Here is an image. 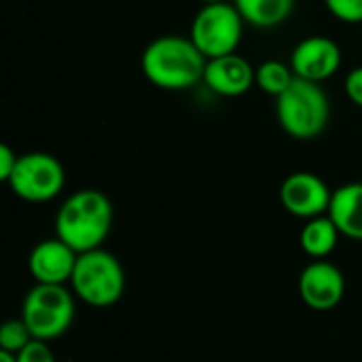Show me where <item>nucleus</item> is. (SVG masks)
<instances>
[{"label": "nucleus", "instance_id": "obj_9", "mask_svg": "<svg viewBox=\"0 0 362 362\" xmlns=\"http://www.w3.org/2000/svg\"><path fill=\"white\" fill-rule=\"evenodd\" d=\"M341 62V47L333 38L322 34H314L299 40L288 59L297 78H305L320 85L339 72Z\"/></svg>", "mask_w": 362, "mask_h": 362}, {"label": "nucleus", "instance_id": "obj_11", "mask_svg": "<svg viewBox=\"0 0 362 362\" xmlns=\"http://www.w3.org/2000/svg\"><path fill=\"white\" fill-rule=\"evenodd\" d=\"M76 259L78 252L55 235L32 248L28 257V272L38 284H66L72 278Z\"/></svg>", "mask_w": 362, "mask_h": 362}, {"label": "nucleus", "instance_id": "obj_12", "mask_svg": "<svg viewBox=\"0 0 362 362\" xmlns=\"http://www.w3.org/2000/svg\"><path fill=\"white\" fill-rule=\"evenodd\" d=\"M255 76L257 68L246 57L229 53L206 62L204 85L221 98H240L257 85Z\"/></svg>", "mask_w": 362, "mask_h": 362}, {"label": "nucleus", "instance_id": "obj_3", "mask_svg": "<svg viewBox=\"0 0 362 362\" xmlns=\"http://www.w3.org/2000/svg\"><path fill=\"white\" fill-rule=\"evenodd\" d=\"M276 117L286 136L295 140H316L329 127L331 102L320 83L295 78L293 85L276 98Z\"/></svg>", "mask_w": 362, "mask_h": 362}, {"label": "nucleus", "instance_id": "obj_7", "mask_svg": "<svg viewBox=\"0 0 362 362\" xmlns=\"http://www.w3.org/2000/svg\"><path fill=\"white\" fill-rule=\"evenodd\" d=\"M6 185L23 202L47 204L64 191L66 170L62 161L51 153L30 151L19 155L17 165Z\"/></svg>", "mask_w": 362, "mask_h": 362}, {"label": "nucleus", "instance_id": "obj_19", "mask_svg": "<svg viewBox=\"0 0 362 362\" xmlns=\"http://www.w3.org/2000/svg\"><path fill=\"white\" fill-rule=\"evenodd\" d=\"M17 362H55V356H53L51 348L47 346V341L32 339V341L17 354Z\"/></svg>", "mask_w": 362, "mask_h": 362}, {"label": "nucleus", "instance_id": "obj_4", "mask_svg": "<svg viewBox=\"0 0 362 362\" xmlns=\"http://www.w3.org/2000/svg\"><path fill=\"white\" fill-rule=\"evenodd\" d=\"M70 286L76 299L91 308H110L121 301L125 293V272L121 261L104 250L81 252L70 278Z\"/></svg>", "mask_w": 362, "mask_h": 362}, {"label": "nucleus", "instance_id": "obj_6", "mask_svg": "<svg viewBox=\"0 0 362 362\" xmlns=\"http://www.w3.org/2000/svg\"><path fill=\"white\" fill-rule=\"evenodd\" d=\"M244 17L233 2L202 4L195 13L189 38L202 51L206 59L238 53L244 36Z\"/></svg>", "mask_w": 362, "mask_h": 362}, {"label": "nucleus", "instance_id": "obj_20", "mask_svg": "<svg viewBox=\"0 0 362 362\" xmlns=\"http://www.w3.org/2000/svg\"><path fill=\"white\" fill-rule=\"evenodd\" d=\"M344 91L354 106L362 108V66H356L354 70L348 72L344 81Z\"/></svg>", "mask_w": 362, "mask_h": 362}, {"label": "nucleus", "instance_id": "obj_5", "mask_svg": "<svg viewBox=\"0 0 362 362\" xmlns=\"http://www.w3.org/2000/svg\"><path fill=\"white\" fill-rule=\"evenodd\" d=\"M21 318L34 339L53 341L66 335L74 320V293L66 284H34L21 305Z\"/></svg>", "mask_w": 362, "mask_h": 362}, {"label": "nucleus", "instance_id": "obj_18", "mask_svg": "<svg viewBox=\"0 0 362 362\" xmlns=\"http://www.w3.org/2000/svg\"><path fill=\"white\" fill-rule=\"evenodd\" d=\"M325 6L341 23H362V0H325Z\"/></svg>", "mask_w": 362, "mask_h": 362}, {"label": "nucleus", "instance_id": "obj_21", "mask_svg": "<svg viewBox=\"0 0 362 362\" xmlns=\"http://www.w3.org/2000/svg\"><path fill=\"white\" fill-rule=\"evenodd\" d=\"M17 159L19 155L8 146V144H0V180H8L15 165H17Z\"/></svg>", "mask_w": 362, "mask_h": 362}, {"label": "nucleus", "instance_id": "obj_1", "mask_svg": "<svg viewBox=\"0 0 362 362\" xmlns=\"http://www.w3.org/2000/svg\"><path fill=\"white\" fill-rule=\"evenodd\" d=\"M206 57L189 36L163 34L151 40L140 57L144 78L163 91H187L204 83Z\"/></svg>", "mask_w": 362, "mask_h": 362}, {"label": "nucleus", "instance_id": "obj_8", "mask_svg": "<svg viewBox=\"0 0 362 362\" xmlns=\"http://www.w3.org/2000/svg\"><path fill=\"white\" fill-rule=\"evenodd\" d=\"M333 191L314 172H293L280 185L282 208L303 221L322 216L329 212Z\"/></svg>", "mask_w": 362, "mask_h": 362}, {"label": "nucleus", "instance_id": "obj_22", "mask_svg": "<svg viewBox=\"0 0 362 362\" xmlns=\"http://www.w3.org/2000/svg\"><path fill=\"white\" fill-rule=\"evenodd\" d=\"M0 362H17V354L6 352V350H0Z\"/></svg>", "mask_w": 362, "mask_h": 362}, {"label": "nucleus", "instance_id": "obj_15", "mask_svg": "<svg viewBox=\"0 0 362 362\" xmlns=\"http://www.w3.org/2000/svg\"><path fill=\"white\" fill-rule=\"evenodd\" d=\"M248 25L269 30L282 25L295 8V0H233Z\"/></svg>", "mask_w": 362, "mask_h": 362}, {"label": "nucleus", "instance_id": "obj_16", "mask_svg": "<svg viewBox=\"0 0 362 362\" xmlns=\"http://www.w3.org/2000/svg\"><path fill=\"white\" fill-rule=\"evenodd\" d=\"M295 72L291 68V64L282 62V59H265L257 66V76L255 83L257 87L272 95V98H280L295 81Z\"/></svg>", "mask_w": 362, "mask_h": 362}, {"label": "nucleus", "instance_id": "obj_2", "mask_svg": "<svg viewBox=\"0 0 362 362\" xmlns=\"http://www.w3.org/2000/svg\"><path fill=\"white\" fill-rule=\"evenodd\" d=\"M112 227V204L98 189L70 193L55 214V235L72 250L87 252L102 248Z\"/></svg>", "mask_w": 362, "mask_h": 362}, {"label": "nucleus", "instance_id": "obj_17", "mask_svg": "<svg viewBox=\"0 0 362 362\" xmlns=\"http://www.w3.org/2000/svg\"><path fill=\"white\" fill-rule=\"evenodd\" d=\"M32 339L34 337L23 318H11L0 327V350L19 354Z\"/></svg>", "mask_w": 362, "mask_h": 362}, {"label": "nucleus", "instance_id": "obj_13", "mask_svg": "<svg viewBox=\"0 0 362 362\" xmlns=\"http://www.w3.org/2000/svg\"><path fill=\"white\" fill-rule=\"evenodd\" d=\"M327 214L341 235L362 242V182H348L335 189Z\"/></svg>", "mask_w": 362, "mask_h": 362}, {"label": "nucleus", "instance_id": "obj_23", "mask_svg": "<svg viewBox=\"0 0 362 362\" xmlns=\"http://www.w3.org/2000/svg\"><path fill=\"white\" fill-rule=\"evenodd\" d=\"M202 4H216V2H233V0H199Z\"/></svg>", "mask_w": 362, "mask_h": 362}, {"label": "nucleus", "instance_id": "obj_10", "mask_svg": "<svg viewBox=\"0 0 362 362\" xmlns=\"http://www.w3.org/2000/svg\"><path fill=\"white\" fill-rule=\"evenodd\" d=\"M297 286L301 301L316 312H329L337 308L346 295V278L341 269L327 259L305 265Z\"/></svg>", "mask_w": 362, "mask_h": 362}, {"label": "nucleus", "instance_id": "obj_14", "mask_svg": "<svg viewBox=\"0 0 362 362\" xmlns=\"http://www.w3.org/2000/svg\"><path fill=\"white\" fill-rule=\"evenodd\" d=\"M339 235L341 233L337 225L331 221V216L322 214V216L305 221L299 233V246L312 261H320V259H327L337 248Z\"/></svg>", "mask_w": 362, "mask_h": 362}]
</instances>
